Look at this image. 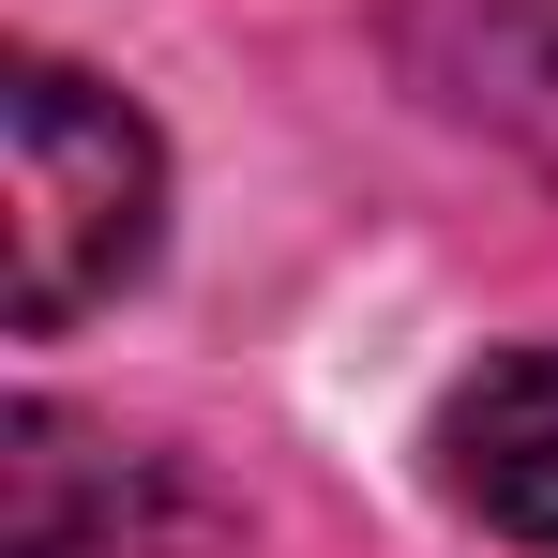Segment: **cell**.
I'll use <instances>...</instances> for the list:
<instances>
[{"label": "cell", "mask_w": 558, "mask_h": 558, "mask_svg": "<svg viewBox=\"0 0 558 558\" xmlns=\"http://www.w3.org/2000/svg\"><path fill=\"white\" fill-rule=\"evenodd\" d=\"M151 242H167V136L106 76L15 46L0 61V257H15L0 317L46 348V332H76L92 302H121L151 272Z\"/></svg>", "instance_id": "obj_1"}, {"label": "cell", "mask_w": 558, "mask_h": 558, "mask_svg": "<svg viewBox=\"0 0 558 558\" xmlns=\"http://www.w3.org/2000/svg\"><path fill=\"white\" fill-rule=\"evenodd\" d=\"M0 558H242V513L151 438H106L76 408L0 423Z\"/></svg>", "instance_id": "obj_2"}, {"label": "cell", "mask_w": 558, "mask_h": 558, "mask_svg": "<svg viewBox=\"0 0 558 558\" xmlns=\"http://www.w3.org/2000/svg\"><path fill=\"white\" fill-rule=\"evenodd\" d=\"M392 76L453 136L558 182V0H392Z\"/></svg>", "instance_id": "obj_3"}, {"label": "cell", "mask_w": 558, "mask_h": 558, "mask_svg": "<svg viewBox=\"0 0 558 558\" xmlns=\"http://www.w3.org/2000/svg\"><path fill=\"white\" fill-rule=\"evenodd\" d=\"M438 498L483 513L498 544L558 558V348H498L438 408Z\"/></svg>", "instance_id": "obj_4"}]
</instances>
